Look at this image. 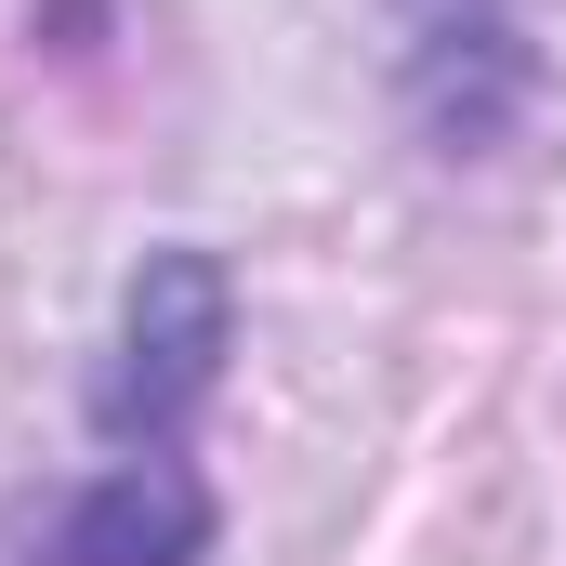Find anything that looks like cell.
Segmentation results:
<instances>
[{"instance_id":"obj_1","label":"cell","mask_w":566,"mask_h":566,"mask_svg":"<svg viewBox=\"0 0 566 566\" xmlns=\"http://www.w3.org/2000/svg\"><path fill=\"white\" fill-rule=\"evenodd\" d=\"M238 356V290L211 251H145V277L119 290L106 369H93V434L106 448H185L211 382Z\"/></svg>"},{"instance_id":"obj_2","label":"cell","mask_w":566,"mask_h":566,"mask_svg":"<svg viewBox=\"0 0 566 566\" xmlns=\"http://www.w3.org/2000/svg\"><path fill=\"white\" fill-rule=\"evenodd\" d=\"M224 501L185 448H106V474H80L40 527L27 566H211Z\"/></svg>"}]
</instances>
